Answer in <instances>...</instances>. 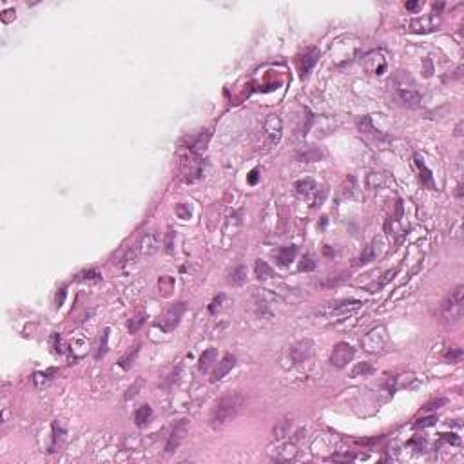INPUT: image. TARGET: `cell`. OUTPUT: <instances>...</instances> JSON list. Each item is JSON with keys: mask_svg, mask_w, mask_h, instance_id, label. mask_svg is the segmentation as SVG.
Segmentation results:
<instances>
[{"mask_svg": "<svg viewBox=\"0 0 464 464\" xmlns=\"http://www.w3.org/2000/svg\"><path fill=\"white\" fill-rule=\"evenodd\" d=\"M216 359H218V350H216V348H208V350H205L200 357L198 370H200V372H208L210 367L216 363Z\"/></svg>", "mask_w": 464, "mask_h": 464, "instance_id": "2e32d148", "label": "cell"}, {"mask_svg": "<svg viewBox=\"0 0 464 464\" xmlns=\"http://www.w3.org/2000/svg\"><path fill=\"white\" fill-rule=\"evenodd\" d=\"M437 423V417L435 416H430L426 419H419V423H416L417 428H426V426H433Z\"/></svg>", "mask_w": 464, "mask_h": 464, "instance_id": "d590c367", "label": "cell"}, {"mask_svg": "<svg viewBox=\"0 0 464 464\" xmlns=\"http://www.w3.org/2000/svg\"><path fill=\"white\" fill-rule=\"evenodd\" d=\"M247 281V267H236L234 271L230 272V283L232 285H243Z\"/></svg>", "mask_w": 464, "mask_h": 464, "instance_id": "f1b7e54d", "label": "cell"}, {"mask_svg": "<svg viewBox=\"0 0 464 464\" xmlns=\"http://www.w3.org/2000/svg\"><path fill=\"white\" fill-rule=\"evenodd\" d=\"M236 367V357L232 355V353H227V355H223V359L218 363V367H216V370L212 372V377H210V381L212 383H218L222 381L225 375L229 374L230 370Z\"/></svg>", "mask_w": 464, "mask_h": 464, "instance_id": "7c38bea8", "label": "cell"}, {"mask_svg": "<svg viewBox=\"0 0 464 464\" xmlns=\"http://www.w3.org/2000/svg\"><path fill=\"white\" fill-rule=\"evenodd\" d=\"M274 276V271H272L271 267L267 265V261H263V259H257L256 261V277L257 279H271V277Z\"/></svg>", "mask_w": 464, "mask_h": 464, "instance_id": "d4e9b609", "label": "cell"}, {"mask_svg": "<svg viewBox=\"0 0 464 464\" xmlns=\"http://www.w3.org/2000/svg\"><path fill=\"white\" fill-rule=\"evenodd\" d=\"M441 18L439 15H424L421 18H416L408 24V29L412 33H432L433 29L439 28Z\"/></svg>", "mask_w": 464, "mask_h": 464, "instance_id": "9c48e42d", "label": "cell"}, {"mask_svg": "<svg viewBox=\"0 0 464 464\" xmlns=\"http://www.w3.org/2000/svg\"><path fill=\"white\" fill-rule=\"evenodd\" d=\"M174 240H176V234H174L173 230H169L167 232V236H165V241H163V247H165V252H173V249H174Z\"/></svg>", "mask_w": 464, "mask_h": 464, "instance_id": "e575fe53", "label": "cell"}, {"mask_svg": "<svg viewBox=\"0 0 464 464\" xmlns=\"http://www.w3.org/2000/svg\"><path fill=\"white\" fill-rule=\"evenodd\" d=\"M321 156H323L321 151L316 149V147H306L303 151H298V154H296V158H298L299 161H316V160H319Z\"/></svg>", "mask_w": 464, "mask_h": 464, "instance_id": "603a6c76", "label": "cell"}, {"mask_svg": "<svg viewBox=\"0 0 464 464\" xmlns=\"http://www.w3.org/2000/svg\"><path fill=\"white\" fill-rule=\"evenodd\" d=\"M222 301H223V296H218V298L212 301V305H210V308H208V310L216 312V308H220V305H222Z\"/></svg>", "mask_w": 464, "mask_h": 464, "instance_id": "ab89813d", "label": "cell"}, {"mask_svg": "<svg viewBox=\"0 0 464 464\" xmlns=\"http://www.w3.org/2000/svg\"><path fill=\"white\" fill-rule=\"evenodd\" d=\"M375 256H377V240H374V241L368 243L367 247H365L363 254L359 256V263H361V265L372 263V261L375 259Z\"/></svg>", "mask_w": 464, "mask_h": 464, "instance_id": "ffe728a7", "label": "cell"}, {"mask_svg": "<svg viewBox=\"0 0 464 464\" xmlns=\"http://www.w3.org/2000/svg\"><path fill=\"white\" fill-rule=\"evenodd\" d=\"M463 303H464V287L459 285L457 288L450 294V298L443 303L441 316H443L446 321H450V323L459 321V319L463 318V308H464Z\"/></svg>", "mask_w": 464, "mask_h": 464, "instance_id": "277c9868", "label": "cell"}, {"mask_svg": "<svg viewBox=\"0 0 464 464\" xmlns=\"http://www.w3.org/2000/svg\"><path fill=\"white\" fill-rule=\"evenodd\" d=\"M257 181V171H252L249 176V183H256Z\"/></svg>", "mask_w": 464, "mask_h": 464, "instance_id": "7bdbcfd3", "label": "cell"}, {"mask_svg": "<svg viewBox=\"0 0 464 464\" xmlns=\"http://www.w3.org/2000/svg\"><path fill=\"white\" fill-rule=\"evenodd\" d=\"M107 339H109V330H104V336H102V341H100V350L96 353V359L104 357L107 353Z\"/></svg>", "mask_w": 464, "mask_h": 464, "instance_id": "836d02e7", "label": "cell"}, {"mask_svg": "<svg viewBox=\"0 0 464 464\" xmlns=\"http://www.w3.org/2000/svg\"><path fill=\"white\" fill-rule=\"evenodd\" d=\"M145 318L147 314L144 310H140L138 314H134L131 319H129V323H127V328H129V332L131 334H136L142 328V325L145 323Z\"/></svg>", "mask_w": 464, "mask_h": 464, "instance_id": "cb8c5ba5", "label": "cell"}, {"mask_svg": "<svg viewBox=\"0 0 464 464\" xmlns=\"http://www.w3.org/2000/svg\"><path fill=\"white\" fill-rule=\"evenodd\" d=\"M394 274H395V271L386 272V274H384V276H383L381 279H379V281H375V283L368 285V287H367V290H368V292H377V290H381L383 287H384V285H386L388 281H390V277L394 276Z\"/></svg>", "mask_w": 464, "mask_h": 464, "instance_id": "1f68e13d", "label": "cell"}, {"mask_svg": "<svg viewBox=\"0 0 464 464\" xmlns=\"http://www.w3.org/2000/svg\"><path fill=\"white\" fill-rule=\"evenodd\" d=\"M386 343H388L386 326L379 325V326H374V328L365 336V339H363V348L370 353H379L384 350Z\"/></svg>", "mask_w": 464, "mask_h": 464, "instance_id": "5b68a950", "label": "cell"}, {"mask_svg": "<svg viewBox=\"0 0 464 464\" xmlns=\"http://www.w3.org/2000/svg\"><path fill=\"white\" fill-rule=\"evenodd\" d=\"M296 191H298L299 196H305V198H308V196H312V194L318 191V183L314 180H299L298 183H296Z\"/></svg>", "mask_w": 464, "mask_h": 464, "instance_id": "d6986e66", "label": "cell"}, {"mask_svg": "<svg viewBox=\"0 0 464 464\" xmlns=\"http://www.w3.org/2000/svg\"><path fill=\"white\" fill-rule=\"evenodd\" d=\"M363 64H365V67H367L368 73L377 75V77L384 75V73H386V67H388L386 58H384V55H383L381 51H370V53L365 56Z\"/></svg>", "mask_w": 464, "mask_h": 464, "instance_id": "ba28073f", "label": "cell"}, {"mask_svg": "<svg viewBox=\"0 0 464 464\" xmlns=\"http://www.w3.org/2000/svg\"><path fill=\"white\" fill-rule=\"evenodd\" d=\"M397 96L401 100L404 105L408 107H417L419 102H421V96L414 87H408V85H397Z\"/></svg>", "mask_w": 464, "mask_h": 464, "instance_id": "4fadbf2b", "label": "cell"}, {"mask_svg": "<svg viewBox=\"0 0 464 464\" xmlns=\"http://www.w3.org/2000/svg\"><path fill=\"white\" fill-rule=\"evenodd\" d=\"M290 426H292L290 419H281V421L274 426V437H276V439H283V437H287L288 435V432H290Z\"/></svg>", "mask_w": 464, "mask_h": 464, "instance_id": "4316f807", "label": "cell"}, {"mask_svg": "<svg viewBox=\"0 0 464 464\" xmlns=\"http://www.w3.org/2000/svg\"><path fill=\"white\" fill-rule=\"evenodd\" d=\"M243 402H245V399H243L241 394H229L223 395L222 399H218V402L210 412V426L220 428L229 421H232L240 414Z\"/></svg>", "mask_w": 464, "mask_h": 464, "instance_id": "6da1fadb", "label": "cell"}, {"mask_svg": "<svg viewBox=\"0 0 464 464\" xmlns=\"http://www.w3.org/2000/svg\"><path fill=\"white\" fill-rule=\"evenodd\" d=\"M140 384H142V381H140V379H138V381H136V384H134V386L129 388V392H127V395H125V399H132V397L136 395V388H138Z\"/></svg>", "mask_w": 464, "mask_h": 464, "instance_id": "74e56055", "label": "cell"}, {"mask_svg": "<svg viewBox=\"0 0 464 464\" xmlns=\"http://www.w3.org/2000/svg\"><path fill=\"white\" fill-rule=\"evenodd\" d=\"M312 341L310 339H303V341H298L296 345H292L290 347V352H288V355H290V361L294 363V365H299V363H303L305 359H308L312 355Z\"/></svg>", "mask_w": 464, "mask_h": 464, "instance_id": "8fae6325", "label": "cell"}, {"mask_svg": "<svg viewBox=\"0 0 464 464\" xmlns=\"http://www.w3.org/2000/svg\"><path fill=\"white\" fill-rule=\"evenodd\" d=\"M370 374H374V367L370 363H357L352 372H350L352 377H367Z\"/></svg>", "mask_w": 464, "mask_h": 464, "instance_id": "83f0119b", "label": "cell"}, {"mask_svg": "<svg viewBox=\"0 0 464 464\" xmlns=\"http://www.w3.org/2000/svg\"><path fill=\"white\" fill-rule=\"evenodd\" d=\"M185 312V303H176L171 308H167L165 314L160 318V321L156 325L163 330V332H173L176 326L180 325V319Z\"/></svg>", "mask_w": 464, "mask_h": 464, "instance_id": "8992f818", "label": "cell"}, {"mask_svg": "<svg viewBox=\"0 0 464 464\" xmlns=\"http://www.w3.org/2000/svg\"><path fill=\"white\" fill-rule=\"evenodd\" d=\"M416 165L419 167V176H421V181H423L424 185L428 189H435V183H433V178H432V173H430V169L426 165H424V161L421 156H417L416 154Z\"/></svg>", "mask_w": 464, "mask_h": 464, "instance_id": "ac0fdd59", "label": "cell"}, {"mask_svg": "<svg viewBox=\"0 0 464 464\" xmlns=\"http://www.w3.org/2000/svg\"><path fill=\"white\" fill-rule=\"evenodd\" d=\"M444 357L450 361V363H459L463 359V350L461 348H450L448 352L444 353Z\"/></svg>", "mask_w": 464, "mask_h": 464, "instance_id": "d6a6232c", "label": "cell"}, {"mask_svg": "<svg viewBox=\"0 0 464 464\" xmlns=\"http://www.w3.org/2000/svg\"><path fill=\"white\" fill-rule=\"evenodd\" d=\"M207 144H208V132H205V136H203V132H201L200 136L192 142V145H191V153L196 154V156H200V154L207 149Z\"/></svg>", "mask_w": 464, "mask_h": 464, "instance_id": "484cf974", "label": "cell"}, {"mask_svg": "<svg viewBox=\"0 0 464 464\" xmlns=\"http://www.w3.org/2000/svg\"><path fill=\"white\" fill-rule=\"evenodd\" d=\"M151 417H153V410H151V406H149V404H144V406H140V408L136 410V414H134V423L138 424V426H145V424L151 421Z\"/></svg>", "mask_w": 464, "mask_h": 464, "instance_id": "44dd1931", "label": "cell"}, {"mask_svg": "<svg viewBox=\"0 0 464 464\" xmlns=\"http://www.w3.org/2000/svg\"><path fill=\"white\" fill-rule=\"evenodd\" d=\"M296 254H298V249L296 247H281V249L276 252V259L277 263L281 265V267H287L288 263H292L294 261V257H296Z\"/></svg>", "mask_w": 464, "mask_h": 464, "instance_id": "e0dca14e", "label": "cell"}, {"mask_svg": "<svg viewBox=\"0 0 464 464\" xmlns=\"http://www.w3.org/2000/svg\"><path fill=\"white\" fill-rule=\"evenodd\" d=\"M181 430H183V423H180L176 428L173 430V433H171V437H169V441H167V444H165L167 453H171V451H174L176 448H178L180 439H181Z\"/></svg>", "mask_w": 464, "mask_h": 464, "instance_id": "7402d4cb", "label": "cell"}, {"mask_svg": "<svg viewBox=\"0 0 464 464\" xmlns=\"http://www.w3.org/2000/svg\"><path fill=\"white\" fill-rule=\"evenodd\" d=\"M353 355H355V348L345 341H341L334 347L332 353H330V363L336 368H345L353 359Z\"/></svg>", "mask_w": 464, "mask_h": 464, "instance_id": "52a82bcc", "label": "cell"}, {"mask_svg": "<svg viewBox=\"0 0 464 464\" xmlns=\"http://www.w3.org/2000/svg\"><path fill=\"white\" fill-rule=\"evenodd\" d=\"M138 352H140V345H136V347L132 348V352H127V353H125L124 357L120 359V363H118V365H120V367L124 368V370H127V368H131V365H132V363H134V359H136V355H138Z\"/></svg>", "mask_w": 464, "mask_h": 464, "instance_id": "f546056e", "label": "cell"}, {"mask_svg": "<svg viewBox=\"0 0 464 464\" xmlns=\"http://www.w3.org/2000/svg\"><path fill=\"white\" fill-rule=\"evenodd\" d=\"M78 281H100L102 279V276H100V272L96 271V269H87V271L80 272L77 276Z\"/></svg>", "mask_w": 464, "mask_h": 464, "instance_id": "4dcf8cb0", "label": "cell"}, {"mask_svg": "<svg viewBox=\"0 0 464 464\" xmlns=\"http://www.w3.org/2000/svg\"><path fill=\"white\" fill-rule=\"evenodd\" d=\"M64 299H65V288H62V290H60V298L56 296V305H58V306L62 305V303H64Z\"/></svg>", "mask_w": 464, "mask_h": 464, "instance_id": "60d3db41", "label": "cell"}, {"mask_svg": "<svg viewBox=\"0 0 464 464\" xmlns=\"http://www.w3.org/2000/svg\"><path fill=\"white\" fill-rule=\"evenodd\" d=\"M361 305H363V303H361L359 299H337V301H332V303L323 306V308L318 312V316L328 319V321H341V319H345L347 316L353 314Z\"/></svg>", "mask_w": 464, "mask_h": 464, "instance_id": "3957f363", "label": "cell"}, {"mask_svg": "<svg viewBox=\"0 0 464 464\" xmlns=\"http://www.w3.org/2000/svg\"><path fill=\"white\" fill-rule=\"evenodd\" d=\"M281 131H283V124H281V118L272 114L267 118L265 122V134H267V144L269 147L276 145L279 138H281Z\"/></svg>", "mask_w": 464, "mask_h": 464, "instance_id": "30bf717a", "label": "cell"}, {"mask_svg": "<svg viewBox=\"0 0 464 464\" xmlns=\"http://www.w3.org/2000/svg\"><path fill=\"white\" fill-rule=\"evenodd\" d=\"M296 457H298V450H296V446L290 443L281 444V446L274 451V455H272V459H274V461H279V463H290V461H294Z\"/></svg>", "mask_w": 464, "mask_h": 464, "instance_id": "5bb4252c", "label": "cell"}, {"mask_svg": "<svg viewBox=\"0 0 464 464\" xmlns=\"http://www.w3.org/2000/svg\"><path fill=\"white\" fill-rule=\"evenodd\" d=\"M461 129H463V122L457 125V131H455V134H457V136H461V134H463V131H461Z\"/></svg>", "mask_w": 464, "mask_h": 464, "instance_id": "ee69618b", "label": "cell"}, {"mask_svg": "<svg viewBox=\"0 0 464 464\" xmlns=\"http://www.w3.org/2000/svg\"><path fill=\"white\" fill-rule=\"evenodd\" d=\"M404 6L406 9H417V7H421V2H406Z\"/></svg>", "mask_w": 464, "mask_h": 464, "instance_id": "b9f144b4", "label": "cell"}, {"mask_svg": "<svg viewBox=\"0 0 464 464\" xmlns=\"http://www.w3.org/2000/svg\"><path fill=\"white\" fill-rule=\"evenodd\" d=\"M160 250V236L154 232V230H151V232H145V234L140 238V241L132 247L131 250H127V254H125L124 261L120 265H125V263H132V261H136L138 257H149L153 256V254H156Z\"/></svg>", "mask_w": 464, "mask_h": 464, "instance_id": "7a4b0ae2", "label": "cell"}, {"mask_svg": "<svg viewBox=\"0 0 464 464\" xmlns=\"http://www.w3.org/2000/svg\"><path fill=\"white\" fill-rule=\"evenodd\" d=\"M446 402V399H437L435 402H430V404H426V408L424 410H433V408H441L439 404H444Z\"/></svg>", "mask_w": 464, "mask_h": 464, "instance_id": "f35d334b", "label": "cell"}, {"mask_svg": "<svg viewBox=\"0 0 464 464\" xmlns=\"http://www.w3.org/2000/svg\"><path fill=\"white\" fill-rule=\"evenodd\" d=\"M314 269H316V261L310 256H306L303 259V263L299 265V271H314Z\"/></svg>", "mask_w": 464, "mask_h": 464, "instance_id": "8d00e7d4", "label": "cell"}, {"mask_svg": "<svg viewBox=\"0 0 464 464\" xmlns=\"http://www.w3.org/2000/svg\"><path fill=\"white\" fill-rule=\"evenodd\" d=\"M318 60H319L318 49H308V51L305 53V56L301 58V64H299V73H301V77H308V73L312 71V67L316 65Z\"/></svg>", "mask_w": 464, "mask_h": 464, "instance_id": "9a60e30c", "label": "cell"}]
</instances>
